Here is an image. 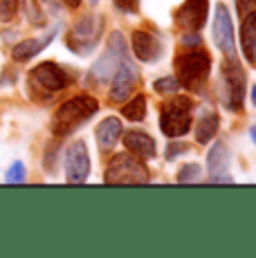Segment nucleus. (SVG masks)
Segmentation results:
<instances>
[{
  "mask_svg": "<svg viewBox=\"0 0 256 258\" xmlns=\"http://www.w3.org/2000/svg\"><path fill=\"white\" fill-rule=\"evenodd\" d=\"M99 34H101V18L92 16V14L90 16H83L81 21L72 27V32L68 34V47L75 54L86 56V54H90L92 49L97 47Z\"/></svg>",
  "mask_w": 256,
  "mask_h": 258,
  "instance_id": "obj_7",
  "label": "nucleus"
},
{
  "mask_svg": "<svg viewBox=\"0 0 256 258\" xmlns=\"http://www.w3.org/2000/svg\"><path fill=\"white\" fill-rule=\"evenodd\" d=\"M121 121L117 117H106L101 119V123L97 126V144L101 151H112L117 140L121 137Z\"/></svg>",
  "mask_w": 256,
  "mask_h": 258,
  "instance_id": "obj_18",
  "label": "nucleus"
},
{
  "mask_svg": "<svg viewBox=\"0 0 256 258\" xmlns=\"http://www.w3.org/2000/svg\"><path fill=\"white\" fill-rule=\"evenodd\" d=\"M207 14H209V0H184L175 12L173 21L184 32H200L207 23Z\"/></svg>",
  "mask_w": 256,
  "mask_h": 258,
  "instance_id": "obj_9",
  "label": "nucleus"
},
{
  "mask_svg": "<svg viewBox=\"0 0 256 258\" xmlns=\"http://www.w3.org/2000/svg\"><path fill=\"white\" fill-rule=\"evenodd\" d=\"M194 123V101L189 97H171L160 110V128L166 137H182Z\"/></svg>",
  "mask_w": 256,
  "mask_h": 258,
  "instance_id": "obj_4",
  "label": "nucleus"
},
{
  "mask_svg": "<svg viewBox=\"0 0 256 258\" xmlns=\"http://www.w3.org/2000/svg\"><path fill=\"white\" fill-rule=\"evenodd\" d=\"M223 79H225V86H227V97L223 99L225 106L229 110H243V103H245V74L240 61L236 58V54H229L227 58L223 61Z\"/></svg>",
  "mask_w": 256,
  "mask_h": 258,
  "instance_id": "obj_6",
  "label": "nucleus"
},
{
  "mask_svg": "<svg viewBox=\"0 0 256 258\" xmlns=\"http://www.w3.org/2000/svg\"><path fill=\"white\" fill-rule=\"evenodd\" d=\"M103 180H106V184H146L151 180V173L137 155L119 153L110 160Z\"/></svg>",
  "mask_w": 256,
  "mask_h": 258,
  "instance_id": "obj_5",
  "label": "nucleus"
},
{
  "mask_svg": "<svg viewBox=\"0 0 256 258\" xmlns=\"http://www.w3.org/2000/svg\"><path fill=\"white\" fill-rule=\"evenodd\" d=\"M209 182H211V184H223V182H227V184H231V182H234V177L227 175V173H220V175L216 173V175H211V177H209Z\"/></svg>",
  "mask_w": 256,
  "mask_h": 258,
  "instance_id": "obj_28",
  "label": "nucleus"
},
{
  "mask_svg": "<svg viewBox=\"0 0 256 258\" xmlns=\"http://www.w3.org/2000/svg\"><path fill=\"white\" fill-rule=\"evenodd\" d=\"M18 12V0H0V18L9 23Z\"/></svg>",
  "mask_w": 256,
  "mask_h": 258,
  "instance_id": "obj_23",
  "label": "nucleus"
},
{
  "mask_svg": "<svg viewBox=\"0 0 256 258\" xmlns=\"http://www.w3.org/2000/svg\"><path fill=\"white\" fill-rule=\"evenodd\" d=\"M214 43L223 54H236L234 47V25H231V14L225 5L216 7L214 16Z\"/></svg>",
  "mask_w": 256,
  "mask_h": 258,
  "instance_id": "obj_12",
  "label": "nucleus"
},
{
  "mask_svg": "<svg viewBox=\"0 0 256 258\" xmlns=\"http://www.w3.org/2000/svg\"><path fill=\"white\" fill-rule=\"evenodd\" d=\"M63 3L68 5L70 9H77V7H81V0H63Z\"/></svg>",
  "mask_w": 256,
  "mask_h": 258,
  "instance_id": "obj_30",
  "label": "nucleus"
},
{
  "mask_svg": "<svg viewBox=\"0 0 256 258\" xmlns=\"http://www.w3.org/2000/svg\"><path fill=\"white\" fill-rule=\"evenodd\" d=\"M63 168H66V180L70 184H83L90 175V155L83 140H75L66 148V160H63Z\"/></svg>",
  "mask_w": 256,
  "mask_h": 258,
  "instance_id": "obj_8",
  "label": "nucleus"
},
{
  "mask_svg": "<svg viewBox=\"0 0 256 258\" xmlns=\"http://www.w3.org/2000/svg\"><path fill=\"white\" fill-rule=\"evenodd\" d=\"M153 90L160 94H175L180 90V81L175 77H162L153 83Z\"/></svg>",
  "mask_w": 256,
  "mask_h": 258,
  "instance_id": "obj_21",
  "label": "nucleus"
},
{
  "mask_svg": "<svg viewBox=\"0 0 256 258\" xmlns=\"http://www.w3.org/2000/svg\"><path fill=\"white\" fill-rule=\"evenodd\" d=\"M186 151H189V146H186V144H182V142L169 144V146H166V160H169V162L178 160V157H180V155H184Z\"/></svg>",
  "mask_w": 256,
  "mask_h": 258,
  "instance_id": "obj_24",
  "label": "nucleus"
},
{
  "mask_svg": "<svg viewBox=\"0 0 256 258\" xmlns=\"http://www.w3.org/2000/svg\"><path fill=\"white\" fill-rule=\"evenodd\" d=\"M131 45H133L135 56L144 63H157L162 58V54H164V45L160 43V38H155L149 32H142V29L133 32Z\"/></svg>",
  "mask_w": 256,
  "mask_h": 258,
  "instance_id": "obj_13",
  "label": "nucleus"
},
{
  "mask_svg": "<svg viewBox=\"0 0 256 258\" xmlns=\"http://www.w3.org/2000/svg\"><path fill=\"white\" fill-rule=\"evenodd\" d=\"M43 3H47V7H52L54 12H58V9H61V0H43Z\"/></svg>",
  "mask_w": 256,
  "mask_h": 258,
  "instance_id": "obj_29",
  "label": "nucleus"
},
{
  "mask_svg": "<svg viewBox=\"0 0 256 258\" xmlns=\"http://www.w3.org/2000/svg\"><path fill=\"white\" fill-rule=\"evenodd\" d=\"M236 7H238L240 16H243V14L252 12V9L256 7V0H236Z\"/></svg>",
  "mask_w": 256,
  "mask_h": 258,
  "instance_id": "obj_27",
  "label": "nucleus"
},
{
  "mask_svg": "<svg viewBox=\"0 0 256 258\" xmlns=\"http://www.w3.org/2000/svg\"><path fill=\"white\" fill-rule=\"evenodd\" d=\"M92 5H97V0H92Z\"/></svg>",
  "mask_w": 256,
  "mask_h": 258,
  "instance_id": "obj_33",
  "label": "nucleus"
},
{
  "mask_svg": "<svg viewBox=\"0 0 256 258\" xmlns=\"http://www.w3.org/2000/svg\"><path fill=\"white\" fill-rule=\"evenodd\" d=\"M115 7L119 12H126V14H135L137 12V0H112Z\"/></svg>",
  "mask_w": 256,
  "mask_h": 258,
  "instance_id": "obj_26",
  "label": "nucleus"
},
{
  "mask_svg": "<svg viewBox=\"0 0 256 258\" xmlns=\"http://www.w3.org/2000/svg\"><path fill=\"white\" fill-rule=\"evenodd\" d=\"M218 126H220L218 112L211 110V108H203L198 115V121H196V142L209 144L218 133Z\"/></svg>",
  "mask_w": 256,
  "mask_h": 258,
  "instance_id": "obj_16",
  "label": "nucleus"
},
{
  "mask_svg": "<svg viewBox=\"0 0 256 258\" xmlns=\"http://www.w3.org/2000/svg\"><path fill=\"white\" fill-rule=\"evenodd\" d=\"M5 177H7V182H23L25 180V166H23V162H14Z\"/></svg>",
  "mask_w": 256,
  "mask_h": 258,
  "instance_id": "obj_25",
  "label": "nucleus"
},
{
  "mask_svg": "<svg viewBox=\"0 0 256 258\" xmlns=\"http://www.w3.org/2000/svg\"><path fill=\"white\" fill-rule=\"evenodd\" d=\"M229 162H231V155H229V148L225 142H216L214 146L209 148V153H207V168H209L211 175H216V173H227Z\"/></svg>",
  "mask_w": 256,
  "mask_h": 258,
  "instance_id": "obj_19",
  "label": "nucleus"
},
{
  "mask_svg": "<svg viewBox=\"0 0 256 258\" xmlns=\"http://www.w3.org/2000/svg\"><path fill=\"white\" fill-rule=\"evenodd\" d=\"M29 79H32V83L41 86L43 90H47V92H58L70 86V74L63 70L61 66L50 63V61L34 68V70L29 72Z\"/></svg>",
  "mask_w": 256,
  "mask_h": 258,
  "instance_id": "obj_10",
  "label": "nucleus"
},
{
  "mask_svg": "<svg viewBox=\"0 0 256 258\" xmlns=\"http://www.w3.org/2000/svg\"><path fill=\"white\" fill-rule=\"evenodd\" d=\"M200 173H203L200 164H186V166L180 168L178 182H182V184H186V182H198L200 180Z\"/></svg>",
  "mask_w": 256,
  "mask_h": 258,
  "instance_id": "obj_22",
  "label": "nucleus"
},
{
  "mask_svg": "<svg viewBox=\"0 0 256 258\" xmlns=\"http://www.w3.org/2000/svg\"><path fill=\"white\" fill-rule=\"evenodd\" d=\"M249 135H252V142L256 144V126H252V133H249Z\"/></svg>",
  "mask_w": 256,
  "mask_h": 258,
  "instance_id": "obj_31",
  "label": "nucleus"
},
{
  "mask_svg": "<svg viewBox=\"0 0 256 258\" xmlns=\"http://www.w3.org/2000/svg\"><path fill=\"white\" fill-rule=\"evenodd\" d=\"M211 72V56L205 49H191L175 58V79L189 92H200Z\"/></svg>",
  "mask_w": 256,
  "mask_h": 258,
  "instance_id": "obj_2",
  "label": "nucleus"
},
{
  "mask_svg": "<svg viewBox=\"0 0 256 258\" xmlns=\"http://www.w3.org/2000/svg\"><path fill=\"white\" fill-rule=\"evenodd\" d=\"M54 36H56V29H50V32H47L45 36H41V38H29V41L18 43V45L12 49L14 61L25 63V61H29V58H34L36 54H41L43 49L50 45V41H52Z\"/></svg>",
  "mask_w": 256,
  "mask_h": 258,
  "instance_id": "obj_14",
  "label": "nucleus"
},
{
  "mask_svg": "<svg viewBox=\"0 0 256 258\" xmlns=\"http://www.w3.org/2000/svg\"><path fill=\"white\" fill-rule=\"evenodd\" d=\"M99 110V101L90 94H77L70 101H66L52 119V133L56 137H68L77 133L81 126H86Z\"/></svg>",
  "mask_w": 256,
  "mask_h": 258,
  "instance_id": "obj_1",
  "label": "nucleus"
},
{
  "mask_svg": "<svg viewBox=\"0 0 256 258\" xmlns=\"http://www.w3.org/2000/svg\"><path fill=\"white\" fill-rule=\"evenodd\" d=\"M121 115L126 119H131V121H142V119L146 117V97L144 94H137L135 99H131V101L121 108Z\"/></svg>",
  "mask_w": 256,
  "mask_h": 258,
  "instance_id": "obj_20",
  "label": "nucleus"
},
{
  "mask_svg": "<svg viewBox=\"0 0 256 258\" xmlns=\"http://www.w3.org/2000/svg\"><path fill=\"white\" fill-rule=\"evenodd\" d=\"M126 56H128V52H126L124 36L119 32H112L108 36L106 49H103V54L99 56V61H95L92 68L88 70V83L90 86H103V83H108Z\"/></svg>",
  "mask_w": 256,
  "mask_h": 258,
  "instance_id": "obj_3",
  "label": "nucleus"
},
{
  "mask_svg": "<svg viewBox=\"0 0 256 258\" xmlns=\"http://www.w3.org/2000/svg\"><path fill=\"white\" fill-rule=\"evenodd\" d=\"M110 81H112L110 101L121 103L133 94V88H135V83H137V70H135V66H133V61L128 56L121 61V66L117 68V72L112 74Z\"/></svg>",
  "mask_w": 256,
  "mask_h": 258,
  "instance_id": "obj_11",
  "label": "nucleus"
},
{
  "mask_svg": "<svg viewBox=\"0 0 256 258\" xmlns=\"http://www.w3.org/2000/svg\"><path fill=\"white\" fill-rule=\"evenodd\" d=\"M252 101H254V106H256V86L252 88Z\"/></svg>",
  "mask_w": 256,
  "mask_h": 258,
  "instance_id": "obj_32",
  "label": "nucleus"
},
{
  "mask_svg": "<svg viewBox=\"0 0 256 258\" xmlns=\"http://www.w3.org/2000/svg\"><path fill=\"white\" fill-rule=\"evenodd\" d=\"M124 146L137 157H155V140L144 131H131L124 135Z\"/></svg>",
  "mask_w": 256,
  "mask_h": 258,
  "instance_id": "obj_15",
  "label": "nucleus"
},
{
  "mask_svg": "<svg viewBox=\"0 0 256 258\" xmlns=\"http://www.w3.org/2000/svg\"><path fill=\"white\" fill-rule=\"evenodd\" d=\"M240 47L249 63H256V9L245 14L240 25Z\"/></svg>",
  "mask_w": 256,
  "mask_h": 258,
  "instance_id": "obj_17",
  "label": "nucleus"
}]
</instances>
